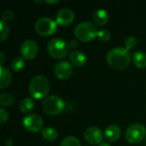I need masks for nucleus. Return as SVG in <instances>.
<instances>
[{"label": "nucleus", "instance_id": "nucleus-1", "mask_svg": "<svg viewBox=\"0 0 146 146\" xmlns=\"http://www.w3.org/2000/svg\"><path fill=\"white\" fill-rule=\"evenodd\" d=\"M132 58L129 50L123 47H115L109 50L107 62L114 69L123 70L128 67Z\"/></svg>", "mask_w": 146, "mask_h": 146}, {"label": "nucleus", "instance_id": "nucleus-23", "mask_svg": "<svg viewBox=\"0 0 146 146\" xmlns=\"http://www.w3.org/2000/svg\"><path fill=\"white\" fill-rule=\"evenodd\" d=\"M0 40L1 41H4L7 37L9 36V26L8 24L3 21H0Z\"/></svg>", "mask_w": 146, "mask_h": 146}, {"label": "nucleus", "instance_id": "nucleus-33", "mask_svg": "<svg viewBox=\"0 0 146 146\" xmlns=\"http://www.w3.org/2000/svg\"><path fill=\"white\" fill-rule=\"evenodd\" d=\"M34 3H42L43 1H34Z\"/></svg>", "mask_w": 146, "mask_h": 146}, {"label": "nucleus", "instance_id": "nucleus-17", "mask_svg": "<svg viewBox=\"0 0 146 146\" xmlns=\"http://www.w3.org/2000/svg\"><path fill=\"white\" fill-rule=\"evenodd\" d=\"M12 80L10 71L3 66H1V75H0V88L3 90L9 86Z\"/></svg>", "mask_w": 146, "mask_h": 146}, {"label": "nucleus", "instance_id": "nucleus-6", "mask_svg": "<svg viewBox=\"0 0 146 146\" xmlns=\"http://www.w3.org/2000/svg\"><path fill=\"white\" fill-rule=\"evenodd\" d=\"M126 139L131 144L141 142L146 137L145 127L140 123H134L129 126L125 133Z\"/></svg>", "mask_w": 146, "mask_h": 146}, {"label": "nucleus", "instance_id": "nucleus-20", "mask_svg": "<svg viewBox=\"0 0 146 146\" xmlns=\"http://www.w3.org/2000/svg\"><path fill=\"white\" fill-rule=\"evenodd\" d=\"M15 103V98L10 93L3 92L0 95V104L2 106H10Z\"/></svg>", "mask_w": 146, "mask_h": 146}, {"label": "nucleus", "instance_id": "nucleus-2", "mask_svg": "<svg viewBox=\"0 0 146 146\" xmlns=\"http://www.w3.org/2000/svg\"><path fill=\"white\" fill-rule=\"evenodd\" d=\"M50 91V82L44 75L33 77L29 85V93L35 99H41L47 96Z\"/></svg>", "mask_w": 146, "mask_h": 146}, {"label": "nucleus", "instance_id": "nucleus-30", "mask_svg": "<svg viewBox=\"0 0 146 146\" xmlns=\"http://www.w3.org/2000/svg\"><path fill=\"white\" fill-rule=\"evenodd\" d=\"M13 145V140L11 139H7L5 140V146H12Z\"/></svg>", "mask_w": 146, "mask_h": 146}, {"label": "nucleus", "instance_id": "nucleus-3", "mask_svg": "<svg viewBox=\"0 0 146 146\" xmlns=\"http://www.w3.org/2000/svg\"><path fill=\"white\" fill-rule=\"evenodd\" d=\"M98 30L96 24L90 21H83L79 23L74 28V35L77 39L83 42L92 41L98 36Z\"/></svg>", "mask_w": 146, "mask_h": 146}, {"label": "nucleus", "instance_id": "nucleus-13", "mask_svg": "<svg viewBox=\"0 0 146 146\" xmlns=\"http://www.w3.org/2000/svg\"><path fill=\"white\" fill-rule=\"evenodd\" d=\"M121 134V130L117 125H110L105 132H104V137L105 139L110 142H115L116 141Z\"/></svg>", "mask_w": 146, "mask_h": 146}, {"label": "nucleus", "instance_id": "nucleus-22", "mask_svg": "<svg viewBox=\"0 0 146 146\" xmlns=\"http://www.w3.org/2000/svg\"><path fill=\"white\" fill-rule=\"evenodd\" d=\"M25 65H26L25 60L23 57H21V56H17L14 58L11 62V68L15 71H21L25 67Z\"/></svg>", "mask_w": 146, "mask_h": 146}, {"label": "nucleus", "instance_id": "nucleus-12", "mask_svg": "<svg viewBox=\"0 0 146 146\" xmlns=\"http://www.w3.org/2000/svg\"><path fill=\"white\" fill-rule=\"evenodd\" d=\"M74 19V12L68 8H64L60 9L56 15V21L57 24L62 26V27H66L70 25L73 21Z\"/></svg>", "mask_w": 146, "mask_h": 146}, {"label": "nucleus", "instance_id": "nucleus-16", "mask_svg": "<svg viewBox=\"0 0 146 146\" xmlns=\"http://www.w3.org/2000/svg\"><path fill=\"white\" fill-rule=\"evenodd\" d=\"M133 62L139 68H146V53L141 50H138L133 54Z\"/></svg>", "mask_w": 146, "mask_h": 146}, {"label": "nucleus", "instance_id": "nucleus-19", "mask_svg": "<svg viewBox=\"0 0 146 146\" xmlns=\"http://www.w3.org/2000/svg\"><path fill=\"white\" fill-rule=\"evenodd\" d=\"M42 136L47 141H54L57 139L58 133L53 127H46L42 130Z\"/></svg>", "mask_w": 146, "mask_h": 146}, {"label": "nucleus", "instance_id": "nucleus-25", "mask_svg": "<svg viewBox=\"0 0 146 146\" xmlns=\"http://www.w3.org/2000/svg\"><path fill=\"white\" fill-rule=\"evenodd\" d=\"M98 36L99 38V39L101 41H104V42H106L108 41L110 37H111V34H110V32L107 29H101L98 31Z\"/></svg>", "mask_w": 146, "mask_h": 146}, {"label": "nucleus", "instance_id": "nucleus-11", "mask_svg": "<svg viewBox=\"0 0 146 146\" xmlns=\"http://www.w3.org/2000/svg\"><path fill=\"white\" fill-rule=\"evenodd\" d=\"M85 139L91 145H100L104 139L103 132L97 127H90L85 131Z\"/></svg>", "mask_w": 146, "mask_h": 146}, {"label": "nucleus", "instance_id": "nucleus-8", "mask_svg": "<svg viewBox=\"0 0 146 146\" xmlns=\"http://www.w3.org/2000/svg\"><path fill=\"white\" fill-rule=\"evenodd\" d=\"M44 125L43 119L37 114H30L22 119V126L25 129L32 133H38L42 130Z\"/></svg>", "mask_w": 146, "mask_h": 146}, {"label": "nucleus", "instance_id": "nucleus-21", "mask_svg": "<svg viewBox=\"0 0 146 146\" xmlns=\"http://www.w3.org/2000/svg\"><path fill=\"white\" fill-rule=\"evenodd\" d=\"M60 146H80V142L74 136H67L62 140Z\"/></svg>", "mask_w": 146, "mask_h": 146}, {"label": "nucleus", "instance_id": "nucleus-27", "mask_svg": "<svg viewBox=\"0 0 146 146\" xmlns=\"http://www.w3.org/2000/svg\"><path fill=\"white\" fill-rule=\"evenodd\" d=\"M9 118V114L7 110L3 108H0V119H1V124H3Z\"/></svg>", "mask_w": 146, "mask_h": 146}, {"label": "nucleus", "instance_id": "nucleus-26", "mask_svg": "<svg viewBox=\"0 0 146 146\" xmlns=\"http://www.w3.org/2000/svg\"><path fill=\"white\" fill-rule=\"evenodd\" d=\"M14 18V13L10 10V9H5L3 12L2 15V21H5L6 23L8 21H11Z\"/></svg>", "mask_w": 146, "mask_h": 146}, {"label": "nucleus", "instance_id": "nucleus-5", "mask_svg": "<svg viewBox=\"0 0 146 146\" xmlns=\"http://www.w3.org/2000/svg\"><path fill=\"white\" fill-rule=\"evenodd\" d=\"M43 110L50 115L61 114L65 108V102L56 95H51L44 98L42 104Z\"/></svg>", "mask_w": 146, "mask_h": 146}, {"label": "nucleus", "instance_id": "nucleus-24", "mask_svg": "<svg viewBox=\"0 0 146 146\" xmlns=\"http://www.w3.org/2000/svg\"><path fill=\"white\" fill-rule=\"evenodd\" d=\"M136 45H137V38L135 37H133V36H128L125 39V46H126V49L131 50V49H133Z\"/></svg>", "mask_w": 146, "mask_h": 146}, {"label": "nucleus", "instance_id": "nucleus-10", "mask_svg": "<svg viewBox=\"0 0 146 146\" xmlns=\"http://www.w3.org/2000/svg\"><path fill=\"white\" fill-rule=\"evenodd\" d=\"M54 74L58 79L67 80L73 74V66L69 62L65 60L58 62L54 67Z\"/></svg>", "mask_w": 146, "mask_h": 146}, {"label": "nucleus", "instance_id": "nucleus-9", "mask_svg": "<svg viewBox=\"0 0 146 146\" xmlns=\"http://www.w3.org/2000/svg\"><path fill=\"white\" fill-rule=\"evenodd\" d=\"M38 51V46L37 43L34 40L27 39L22 42V44L20 46V53L21 55V57L24 59H33L34 58Z\"/></svg>", "mask_w": 146, "mask_h": 146}, {"label": "nucleus", "instance_id": "nucleus-7", "mask_svg": "<svg viewBox=\"0 0 146 146\" xmlns=\"http://www.w3.org/2000/svg\"><path fill=\"white\" fill-rule=\"evenodd\" d=\"M36 32L42 36H50L57 31V23L49 17H41L35 23Z\"/></svg>", "mask_w": 146, "mask_h": 146}, {"label": "nucleus", "instance_id": "nucleus-32", "mask_svg": "<svg viewBox=\"0 0 146 146\" xmlns=\"http://www.w3.org/2000/svg\"><path fill=\"white\" fill-rule=\"evenodd\" d=\"M98 146H111L110 144H108V143H106V142H102L100 145Z\"/></svg>", "mask_w": 146, "mask_h": 146}, {"label": "nucleus", "instance_id": "nucleus-18", "mask_svg": "<svg viewBox=\"0 0 146 146\" xmlns=\"http://www.w3.org/2000/svg\"><path fill=\"white\" fill-rule=\"evenodd\" d=\"M34 108V101L33 100L32 98H25L21 103H20V105H19V109L21 110V112L24 113V114H27V113H29L30 111L33 110V109Z\"/></svg>", "mask_w": 146, "mask_h": 146}, {"label": "nucleus", "instance_id": "nucleus-14", "mask_svg": "<svg viewBox=\"0 0 146 146\" xmlns=\"http://www.w3.org/2000/svg\"><path fill=\"white\" fill-rule=\"evenodd\" d=\"M69 60L73 65L76 67H82L86 62V56L82 51L75 50L69 54Z\"/></svg>", "mask_w": 146, "mask_h": 146}, {"label": "nucleus", "instance_id": "nucleus-34", "mask_svg": "<svg viewBox=\"0 0 146 146\" xmlns=\"http://www.w3.org/2000/svg\"><path fill=\"white\" fill-rule=\"evenodd\" d=\"M145 145H146V138H145Z\"/></svg>", "mask_w": 146, "mask_h": 146}, {"label": "nucleus", "instance_id": "nucleus-28", "mask_svg": "<svg viewBox=\"0 0 146 146\" xmlns=\"http://www.w3.org/2000/svg\"><path fill=\"white\" fill-rule=\"evenodd\" d=\"M78 46H79V43H78V41H77L76 39H71V40L68 42V47H69V49L74 50V49H76Z\"/></svg>", "mask_w": 146, "mask_h": 146}, {"label": "nucleus", "instance_id": "nucleus-29", "mask_svg": "<svg viewBox=\"0 0 146 146\" xmlns=\"http://www.w3.org/2000/svg\"><path fill=\"white\" fill-rule=\"evenodd\" d=\"M5 62V56L3 52L0 53V66H3Z\"/></svg>", "mask_w": 146, "mask_h": 146}, {"label": "nucleus", "instance_id": "nucleus-4", "mask_svg": "<svg viewBox=\"0 0 146 146\" xmlns=\"http://www.w3.org/2000/svg\"><path fill=\"white\" fill-rule=\"evenodd\" d=\"M68 44L61 38H53L47 44L48 53L56 59L65 57L68 53Z\"/></svg>", "mask_w": 146, "mask_h": 146}, {"label": "nucleus", "instance_id": "nucleus-15", "mask_svg": "<svg viewBox=\"0 0 146 146\" xmlns=\"http://www.w3.org/2000/svg\"><path fill=\"white\" fill-rule=\"evenodd\" d=\"M109 20V14L104 9H97L93 14V21L98 26H103L108 22Z\"/></svg>", "mask_w": 146, "mask_h": 146}, {"label": "nucleus", "instance_id": "nucleus-31", "mask_svg": "<svg viewBox=\"0 0 146 146\" xmlns=\"http://www.w3.org/2000/svg\"><path fill=\"white\" fill-rule=\"evenodd\" d=\"M59 2H60L59 0H53V1L46 0V1H45V3H59Z\"/></svg>", "mask_w": 146, "mask_h": 146}]
</instances>
